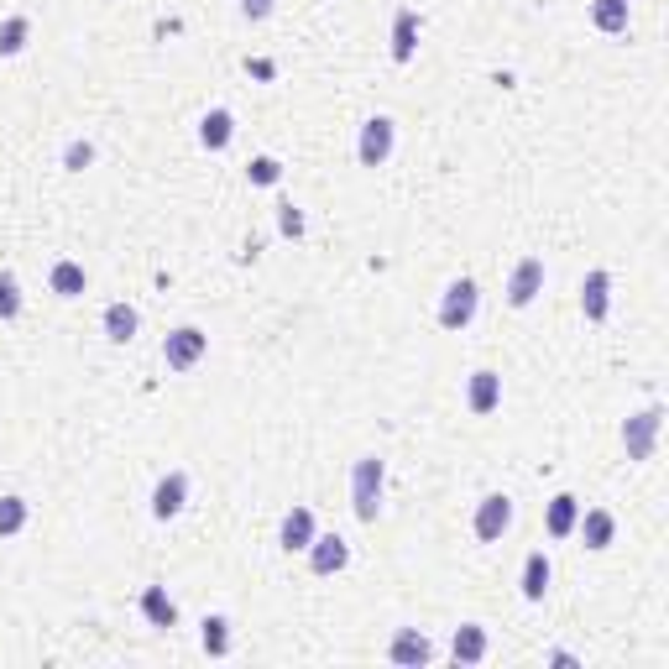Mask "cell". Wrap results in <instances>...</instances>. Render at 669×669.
<instances>
[{"label": "cell", "instance_id": "7", "mask_svg": "<svg viewBox=\"0 0 669 669\" xmlns=\"http://www.w3.org/2000/svg\"><path fill=\"white\" fill-rule=\"evenodd\" d=\"M304 555H309L314 575H340L345 565H351V544H345L340 534H314V544L304 549Z\"/></svg>", "mask_w": 669, "mask_h": 669}, {"label": "cell", "instance_id": "23", "mask_svg": "<svg viewBox=\"0 0 669 669\" xmlns=\"http://www.w3.org/2000/svg\"><path fill=\"white\" fill-rule=\"evenodd\" d=\"M27 37H32V21L27 16H6L0 21V58H16L21 48H27Z\"/></svg>", "mask_w": 669, "mask_h": 669}, {"label": "cell", "instance_id": "18", "mask_svg": "<svg viewBox=\"0 0 669 669\" xmlns=\"http://www.w3.org/2000/svg\"><path fill=\"white\" fill-rule=\"evenodd\" d=\"M575 518H581V497L560 492L555 502H549V513H544V528H549V539H570V534H575Z\"/></svg>", "mask_w": 669, "mask_h": 669}, {"label": "cell", "instance_id": "4", "mask_svg": "<svg viewBox=\"0 0 669 669\" xmlns=\"http://www.w3.org/2000/svg\"><path fill=\"white\" fill-rule=\"evenodd\" d=\"M392 147H398V126H392L387 115H372V121L361 126V136H356V157H361V168H382L387 157H392Z\"/></svg>", "mask_w": 669, "mask_h": 669}, {"label": "cell", "instance_id": "24", "mask_svg": "<svg viewBox=\"0 0 669 669\" xmlns=\"http://www.w3.org/2000/svg\"><path fill=\"white\" fill-rule=\"evenodd\" d=\"M48 283H53L58 298H79L89 278H84V267H79V262H53V278H48Z\"/></svg>", "mask_w": 669, "mask_h": 669}, {"label": "cell", "instance_id": "28", "mask_svg": "<svg viewBox=\"0 0 669 669\" xmlns=\"http://www.w3.org/2000/svg\"><path fill=\"white\" fill-rule=\"evenodd\" d=\"M21 314V283H16V272L0 267V319H16Z\"/></svg>", "mask_w": 669, "mask_h": 669}, {"label": "cell", "instance_id": "17", "mask_svg": "<svg viewBox=\"0 0 669 669\" xmlns=\"http://www.w3.org/2000/svg\"><path fill=\"white\" fill-rule=\"evenodd\" d=\"M199 142H204V152H225L230 142H236V115H230V110H210L199 121Z\"/></svg>", "mask_w": 669, "mask_h": 669}, {"label": "cell", "instance_id": "14", "mask_svg": "<svg viewBox=\"0 0 669 669\" xmlns=\"http://www.w3.org/2000/svg\"><path fill=\"white\" fill-rule=\"evenodd\" d=\"M278 544L288 549V555H293V549L304 555V549L314 544V513H309V507H288L283 528H278Z\"/></svg>", "mask_w": 669, "mask_h": 669}, {"label": "cell", "instance_id": "9", "mask_svg": "<svg viewBox=\"0 0 669 669\" xmlns=\"http://www.w3.org/2000/svg\"><path fill=\"white\" fill-rule=\"evenodd\" d=\"M183 502H189V476H183V471H168V476L152 487V518H157V523L178 518Z\"/></svg>", "mask_w": 669, "mask_h": 669}, {"label": "cell", "instance_id": "27", "mask_svg": "<svg viewBox=\"0 0 669 669\" xmlns=\"http://www.w3.org/2000/svg\"><path fill=\"white\" fill-rule=\"evenodd\" d=\"M246 178L257 183V189H272V183L283 178V163H278V157H251V163H246Z\"/></svg>", "mask_w": 669, "mask_h": 669}, {"label": "cell", "instance_id": "2", "mask_svg": "<svg viewBox=\"0 0 669 669\" xmlns=\"http://www.w3.org/2000/svg\"><path fill=\"white\" fill-rule=\"evenodd\" d=\"M204 351H210V335H204L199 325H183L163 340V361L168 372H194V366L204 361Z\"/></svg>", "mask_w": 669, "mask_h": 669}, {"label": "cell", "instance_id": "21", "mask_svg": "<svg viewBox=\"0 0 669 669\" xmlns=\"http://www.w3.org/2000/svg\"><path fill=\"white\" fill-rule=\"evenodd\" d=\"M136 330H142V314H136L131 304H110V309H105V335H110L115 345L136 340Z\"/></svg>", "mask_w": 669, "mask_h": 669}, {"label": "cell", "instance_id": "1", "mask_svg": "<svg viewBox=\"0 0 669 669\" xmlns=\"http://www.w3.org/2000/svg\"><path fill=\"white\" fill-rule=\"evenodd\" d=\"M382 481H387V466L377 455H361L356 471H351V507H356L361 523H377V513H382Z\"/></svg>", "mask_w": 669, "mask_h": 669}, {"label": "cell", "instance_id": "3", "mask_svg": "<svg viewBox=\"0 0 669 669\" xmlns=\"http://www.w3.org/2000/svg\"><path fill=\"white\" fill-rule=\"evenodd\" d=\"M659 429H664V403H649L638 419L622 424V445H628V460H649L659 445Z\"/></svg>", "mask_w": 669, "mask_h": 669}, {"label": "cell", "instance_id": "20", "mask_svg": "<svg viewBox=\"0 0 669 669\" xmlns=\"http://www.w3.org/2000/svg\"><path fill=\"white\" fill-rule=\"evenodd\" d=\"M450 654H455L460 664H481V659H487V628H476V622H466V628H455Z\"/></svg>", "mask_w": 669, "mask_h": 669}, {"label": "cell", "instance_id": "12", "mask_svg": "<svg viewBox=\"0 0 669 669\" xmlns=\"http://www.w3.org/2000/svg\"><path fill=\"white\" fill-rule=\"evenodd\" d=\"M549 581H555V565H549V555H544V549H534V555L523 560V575H518V591H523V602H544Z\"/></svg>", "mask_w": 669, "mask_h": 669}, {"label": "cell", "instance_id": "19", "mask_svg": "<svg viewBox=\"0 0 669 669\" xmlns=\"http://www.w3.org/2000/svg\"><path fill=\"white\" fill-rule=\"evenodd\" d=\"M142 617L152 622V628H178V607H173V596L163 586H147L142 591Z\"/></svg>", "mask_w": 669, "mask_h": 669}, {"label": "cell", "instance_id": "29", "mask_svg": "<svg viewBox=\"0 0 669 669\" xmlns=\"http://www.w3.org/2000/svg\"><path fill=\"white\" fill-rule=\"evenodd\" d=\"M89 163H95V147H89V142H68V152H63V168H68V173H84Z\"/></svg>", "mask_w": 669, "mask_h": 669}, {"label": "cell", "instance_id": "6", "mask_svg": "<svg viewBox=\"0 0 669 669\" xmlns=\"http://www.w3.org/2000/svg\"><path fill=\"white\" fill-rule=\"evenodd\" d=\"M507 528H513V497H502V492L481 497L476 502V539L481 544H497Z\"/></svg>", "mask_w": 669, "mask_h": 669}, {"label": "cell", "instance_id": "11", "mask_svg": "<svg viewBox=\"0 0 669 669\" xmlns=\"http://www.w3.org/2000/svg\"><path fill=\"white\" fill-rule=\"evenodd\" d=\"M581 314L591 319V325H602V319L612 314V278H607V272H586V283H581Z\"/></svg>", "mask_w": 669, "mask_h": 669}, {"label": "cell", "instance_id": "26", "mask_svg": "<svg viewBox=\"0 0 669 669\" xmlns=\"http://www.w3.org/2000/svg\"><path fill=\"white\" fill-rule=\"evenodd\" d=\"M27 528V497H0V539H16Z\"/></svg>", "mask_w": 669, "mask_h": 669}, {"label": "cell", "instance_id": "8", "mask_svg": "<svg viewBox=\"0 0 669 669\" xmlns=\"http://www.w3.org/2000/svg\"><path fill=\"white\" fill-rule=\"evenodd\" d=\"M539 293H544V262H539V257H523V262L513 267V278H507V304H513V309H528Z\"/></svg>", "mask_w": 669, "mask_h": 669}, {"label": "cell", "instance_id": "13", "mask_svg": "<svg viewBox=\"0 0 669 669\" xmlns=\"http://www.w3.org/2000/svg\"><path fill=\"white\" fill-rule=\"evenodd\" d=\"M575 534L586 539V549H607L612 534H617V518L607 507H581V518H575Z\"/></svg>", "mask_w": 669, "mask_h": 669}, {"label": "cell", "instance_id": "22", "mask_svg": "<svg viewBox=\"0 0 669 669\" xmlns=\"http://www.w3.org/2000/svg\"><path fill=\"white\" fill-rule=\"evenodd\" d=\"M591 27L596 32H628V0H591Z\"/></svg>", "mask_w": 669, "mask_h": 669}, {"label": "cell", "instance_id": "16", "mask_svg": "<svg viewBox=\"0 0 669 669\" xmlns=\"http://www.w3.org/2000/svg\"><path fill=\"white\" fill-rule=\"evenodd\" d=\"M497 403H502V377L487 372V366H481V372H471V382H466V408H471V413H492Z\"/></svg>", "mask_w": 669, "mask_h": 669}, {"label": "cell", "instance_id": "31", "mask_svg": "<svg viewBox=\"0 0 669 669\" xmlns=\"http://www.w3.org/2000/svg\"><path fill=\"white\" fill-rule=\"evenodd\" d=\"M272 6H278V0H241V16H251V21H267V16H272Z\"/></svg>", "mask_w": 669, "mask_h": 669}, {"label": "cell", "instance_id": "10", "mask_svg": "<svg viewBox=\"0 0 669 669\" xmlns=\"http://www.w3.org/2000/svg\"><path fill=\"white\" fill-rule=\"evenodd\" d=\"M387 659L403 664V669H419V664L434 659V649H429V638L419 628H398V633H392V643H387Z\"/></svg>", "mask_w": 669, "mask_h": 669}, {"label": "cell", "instance_id": "5", "mask_svg": "<svg viewBox=\"0 0 669 669\" xmlns=\"http://www.w3.org/2000/svg\"><path fill=\"white\" fill-rule=\"evenodd\" d=\"M476 309H481V288L471 278H455L445 288V298H440V325L445 330H466L471 319H476Z\"/></svg>", "mask_w": 669, "mask_h": 669}, {"label": "cell", "instance_id": "15", "mask_svg": "<svg viewBox=\"0 0 669 669\" xmlns=\"http://www.w3.org/2000/svg\"><path fill=\"white\" fill-rule=\"evenodd\" d=\"M419 53V11H398L392 16V63H413Z\"/></svg>", "mask_w": 669, "mask_h": 669}, {"label": "cell", "instance_id": "30", "mask_svg": "<svg viewBox=\"0 0 669 669\" xmlns=\"http://www.w3.org/2000/svg\"><path fill=\"white\" fill-rule=\"evenodd\" d=\"M278 225H283V236H304V210L298 204H278Z\"/></svg>", "mask_w": 669, "mask_h": 669}, {"label": "cell", "instance_id": "25", "mask_svg": "<svg viewBox=\"0 0 669 669\" xmlns=\"http://www.w3.org/2000/svg\"><path fill=\"white\" fill-rule=\"evenodd\" d=\"M199 628H204V633H199V643H204V654H215V659H225V654H230V622H225V617H204V622H199Z\"/></svg>", "mask_w": 669, "mask_h": 669}]
</instances>
